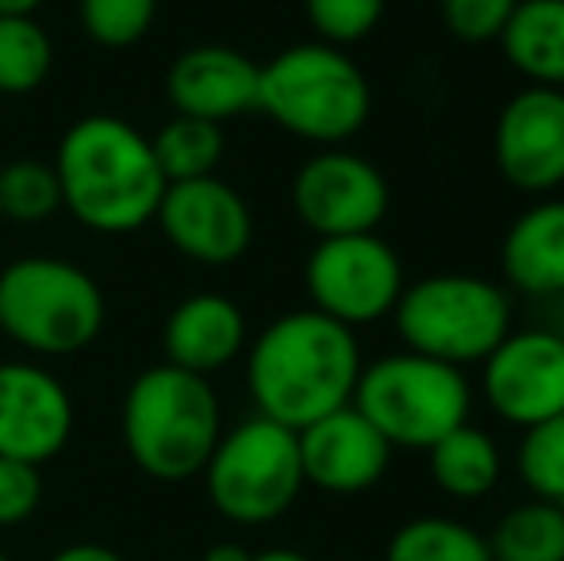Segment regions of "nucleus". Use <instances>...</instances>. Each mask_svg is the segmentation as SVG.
I'll return each mask as SVG.
<instances>
[{
  "instance_id": "9",
  "label": "nucleus",
  "mask_w": 564,
  "mask_h": 561,
  "mask_svg": "<svg viewBox=\"0 0 564 561\" xmlns=\"http://www.w3.org/2000/svg\"><path fill=\"white\" fill-rule=\"evenodd\" d=\"M312 308L341 327H369L395 312L403 296V262L377 231L319 239L304 266Z\"/></svg>"
},
{
  "instance_id": "4",
  "label": "nucleus",
  "mask_w": 564,
  "mask_h": 561,
  "mask_svg": "<svg viewBox=\"0 0 564 561\" xmlns=\"http://www.w3.org/2000/svg\"><path fill=\"white\" fill-rule=\"evenodd\" d=\"M258 112L289 136L338 147L369 123L372 89L354 58L330 43H296L258 74Z\"/></svg>"
},
{
  "instance_id": "10",
  "label": "nucleus",
  "mask_w": 564,
  "mask_h": 561,
  "mask_svg": "<svg viewBox=\"0 0 564 561\" xmlns=\"http://www.w3.org/2000/svg\"><path fill=\"white\" fill-rule=\"evenodd\" d=\"M292 208L319 239L369 235L388 216V181L369 158L323 150L292 177Z\"/></svg>"
},
{
  "instance_id": "17",
  "label": "nucleus",
  "mask_w": 564,
  "mask_h": 561,
  "mask_svg": "<svg viewBox=\"0 0 564 561\" xmlns=\"http://www.w3.org/2000/svg\"><path fill=\"white\" fill-rule=\"evenodd\" d=\"M165 362L185 374L212 377L246 346V315L224 292H193L165 320Z\"/></svg>"
},
{
  "instance_id": "15",
  "label": "nucleus",
  "mask_w": 564,
  "mask_h": 561,
  "mask_svg": "<svg viewBox=\"0 0 564 561\" xmlns=\"http://www.w3.org/2000/svg\"><path fill=\"white\" fill-rule=\"evenodd\" d=\"M304 485L330 496H357L380 485L392 465V446L354 404L323 416L296 431Z\"/></svg>"
},
{
  "instance_id": "19",
  "label": "nucleus",
  "mask_w": 564,
  "mask_h": 561,
  "mask_svg": "<svg viewBox=\"0 0 564 561\" xmlns=\"http://www.w3.org/2000/svg\"><path fill=\"white\" fill-rule=\"evenodd\" d=\"M496 43L527 82L564 89V0H519Z\"/></svg>"
},
{
  "instance_id": "25",
  "label": "nucleus",
  "mask_w": 564,
  "mask_h": 561,
  "mask_svg": "<svg viewBox=\"0 0 564 561\" xmlns=\"http://www.w3.org/2000/svg\"><path fill=\"white\" fill-rule=\"evenodd\" d=\"M62 208V185L54 162L20 158L0 170V216L15 224H43Z\"/></svg>"
},
{
  "instance_id": "18",
  "label": "nucleus",
  "mask_w": 564,
  "mask_h": 561,
  "mask_svg": "<svg viewBox=\"0 0 564 561\" xmlns=\"http://www.w3.org/2000/svg\"><path fill=\"white\" fill-rule=\"evenodd\" d=\"M499 270L514 292L530 300L564 296V201L542 196L530 204L499 242Z\"/></svg>"
},
{
  "instance_id": "26",
  "label": "nucleus",
  "mask_w": 564,
  "mask_h": 561,
  "mask_svg": "<svg viewBox=\"0 0 564 561\" xmlns=\"http://www.w3.org/2000/svg\"><path fill=\"white\" fill-rule=\"evenodd\" d=\"M514 462H519V477L534 493V500L564 508V412L538 427H527Z\"/></svg>"
},
{
  "instance_id": "32",
  "label": "nucleus",
  "mask_w": 564,
  "mask_h": 561,
  "mask_svg": "<svg viewBox=\"0 0 564 561\" xmlns=\"http://www.w3.org/2000/svg\"><path fill=\"white\" fill-rule=\"evenodd\" d=\"M204 561H253V554L238 542H216V547L204 554Z\"/></svg>"
},
{
  "instance_id": "6",
  "label": "nucleus",
  "mask_w": 564,
  "mask_h": 561,
  "mask_svg": "<svg viewBox=\"0 0 564 561\" xmlns=\"http://www.w3.org/2000/svg\"><path fill=\"white\" fill-rule=\"evenodd\" d=\"M403 350L465 369L484 362L511 335V296L503 284L476 273H431L403 284L392 312Z\"/></svg>"
},
{
  "instance_id": "20",
  "label": "nucleus",
  "mask_w": 564,
  "mask_h": 561,
  "mask_svg": "<svg viewBox=\"0 0 564 561\" xmlns=\"http://www.w3.org/2000/svg\"><path fill=\"white\" fill-rule=\"evenodd\" d=\"M426 454H431V481L449 500H480L503 477V454L496 439L473 423H460Z\"/></svg>"
},
{
  "instance_id": "5",
  "label": "nucleus",
  "mask_w": 564,
  "mask_h": 561,
  "mask_svg": "<svg viewBox=\"0 0 564 561\" xmlns=\"http://www.w3.org/2000/svg\"><path fill=\"white\" fill-rule=\"evenodd\" d=\"M349 404L365 416L392 450H431L468 423L473 385L465 369L415 350L380 354L361 366Z\"/></svg>"
},
{
  "instance_id": "12",
  "label": "nucleus",
  "mask_w": 564,
  "mask_h": 561,
  "mask_svg": "<svg viewBox=\"0 0 564 561\" xmlns=\"http://www.w3.org/2000/svg\"><path fill=\"white\" fill-rule=\"evenodd\" d=\"M158 224L173 250L200 266H230L250 250L253 242V212L238 188L227 181L196 177L165 185L158 204Z\"/></svg>"
},
{
  "instance_id": "1",
  "label": "nucleus",
  "mask_w": 564,
  "mask_h": 561,
  "mask_svg": "<svg viewBox=\"0 0 564 561\" xmlns=\"http://www.w3.org/2000/svg\"><path fill=\"white\" fill-rule=\"evenodd\" d=\"M361 346L338 320L304 308L273 320L250 346L246 385L265 420L304 431L354 400Z\"/></svg>"
},
{
  "instance_id": "27",
  "label": "nucleus",
  "mask_w": 564,
  "mask_h": 561,
  "mask_svg": "<svg viewBox=\"0 0 564 561\" xmlns=\"http://www.w3.org/2000/svg\"><path fill=\"white\" fill-rule=\"evenodd\" d=\"M77 12L93 43L123 51L147 39V31L154 28L158 0H77Z\"/></svg>"
},
{
  "instance_id": "16",
  "label": "nucleus",
  "mask_w": 564,
  "mask_h": 561,
  "mask_svg": "<svg viewBox=\"0 0 564 561\" xmlns=\"http://www.w3.org/2000/svg\"><path fill=\"white\" fill-rule=\"evenodd\" d=\"M258 74L261 66L246 58L242 51L204 43L177 54L165 89H170L177 116H193V120H208L224 128V120L258 108Z\"/></svg>"
},
{
  "instance_id": "29",
  "label": "nucleus",
  "mask_w": 564,
  "mask_h": 561,
  "mask_svg": "<svg viewBox=\"0 0 564 561\" xmlns=\"http://www.w3.org/2000/svg\"><path fill=\"white\" fill-rule=\"evenodd\" d=\"M519 0H442V20L465 43H496Z\"/></svg>"
},
{
  "instance_id": "11",
  "label": "nucleus",
  "mask_w": 564,
  "mask_h": 561,
  "mask_svg": "<svg viewBox=\"0 0 564 561\" xmlns=\"http://www.w3.org/2000/svg\"><path fill=\"white\" fill-rule=\"evenodd\" d=\"M480 366L484 400L503 423L527 431L564 412V335L557 331H511Z\"/></svg>"
},
{
  "instance_id": "22",
  "label": "nucleus",
  "mask_w": 564,
  "mask_h": 561,
  "mask_svg": "<svg viewBox=\"0 0 564 561\" xmlns=\"http://www.w3.org/2000/svg\"><path fill=\"white\" fill-rule=\"evenodd\" d=\"M384 561H491L488 539L449 516L408 519L388 539Z\"/></svg>"
},
{
  "instance_id": "36",
  "label": "nucleus",
  "mask_w": 564,
  "mask_h": 561,
  "mask_svg": "<svg viewBox=\"0 0 564 561\" xmlns=\"http://www.w3.org/2000/svg\"><path fill=\"white\" fill-rule=\"evenodd\" d=\"M0 335H4V331H0Z\"/></svg>"
},
{
  "instance_id": "13",
  "label": "nucleus",
  "mask_w": 564,
  "mask_h": 561,
  "mask_svg": "<svg viewBox=\"0 0 564 561\" xmlns=\"http://www.w3.org/2000/svg\"><path fill=\"white\" fill-rule=\"evenodd\" d=\"M499 177L530 196H550L564 185V89L514 93L499 108L491 136Z\"/></svg>"
},
{
  "instance_id": "3",
  "label": "nucleus",
  "mask_w": 564,
  "mask_h": 561,
  "mask_svg": "<svg viewBox=\"0 0 564 561\" xmlns=\"http://www.w3.org/2000/svg\"><path fill=\"white\" fill-rule=\"evenodd\" d=\"M224 434V408L208 377L177 366H150L123 397V442L131 462L154 481L204 473Z\"/></svg>"
},
{
  "instance_id": "24",
  "label": "nucleus",
  "mask_w": 564,
  "mask_h": 561,
  "mask_svg": "<svg viewBox=\"0 0 564 561\" xmlns=\"http://www.w3.org/2000/svg\"><path fill=\"white\" fill-rule=\"evenodd\" d=\"M54 66L51 35L35 15H0V93L28 97Z\"/></svg>"
},
{
  "instance_id": "21",
  "label": "nucleus",
  "mask_w": 564,
  "mask_h": 561,
  "mask_svg": "<svg viewBox=\"0 0 564 561\" xmlns=\"http://www.w3.org/2000/svg\"><path fill=\"white\" fill-rule=\"evenodd\" d=\"M491 561H564V508L530 500L511 508L488 535Z\"/></svg>"
},
{
  "instance_id": "7",
  "label": "nucleus",
  "mask_w": 564,
  "mask_h": 561,
  "mask_svg": "<svg viewBox=\"0 0 564 561\" xmlns=\"http://www.w3.org/2000/svg\"><path fill=\"white\" fill-rule=\"evenodd\" d=\"M0 331L46 358L77 354L105 331V292L66 258H20L0 270Z\"/></svg>"
},
{
  "instance_id": "34",
  "label": "nucleus",
  "mask_w": 564,
  "mask_h": 561,
  "mask_svg": "<svg viewBox=\"0 0 564 561\" xmlns=\"http://www.w3.org/2000/svg\"><path fill=\"white\" fill-rule=\"evenodd\" d=\"M253 561H312V558L300 554V550H289V547H273V550H261V554H253Z\"/></svg>"
},
{
  "instance_id": "33",
  "label": "nucleus",
  "mask_w": 564,
  "mask_h": 561,
  "mask_svg": "<svg viewBox=\"0 0 564 561\" xmlns=\"http://www.w3.org/2000/svg\"><path fill=\"white\" fill-rule=\"evenodd\" d=\"M46 0H0V15H35Z\"/></svg>"
},
{
  "instance_id": "30",
  "label": "nucleus",
  "mask_w": 564,
  "mask_h": 561,
  "mask_svg": "<svg viewBox=\"0 0 564 561\" xmlns=\"http://www.w3.org/2000/svg\"><path fill=\"white\" fill-rule=\"evenodd\" d=\"M43 504V473L39 465L0 457V527H15L31 519Z\"/></svg>"
},
{
  "instance_id": "14",
  "label": "nucleus",
  "mask_w": 564,
  "mask_h": 561,
  "mask_svg": "<svg viewBox=\"0 0 564 561\" xmlns=\"http://www.w3.org/2000/svg\"><path fill=\"white\" fill-rule=\"evenodd\" d=\"M74 434V400L54 374L23 362L0 366V457L43 465Z\"/></svg>"
},
{
  "instance_id": "8",
  "label": "nucleus",
  "mask_w": 564,
  "mask_h": 561,
  "mask_svg": "<svg viewBox=\"0 0 564 561\" xmlns=\"http://www.w3.org/2000/svg\"><path fill=\"white\" fill-rule=\"evenodd\" d=\"M200 477L212 508L230 524H273L304 493L296 431L265 416H250L227 434H219Z\"/></svg>"
},
{
  "instance_id": "35",
  "label": "nucleus",
  "mask_w": 564,
  "mask_h": 561,
  "mask_svg": "<svg viewBox=\"0 0 564 561\" xmlns=\"http://www.w3.org/2000/svg\"><path fill=\"white\" fill-rule=\"evenodd\" d=\"M0 561H8V554H4V550H0Z\"/></svg>"
},
{
  "instance_id": "31",
  "label": "nucleus",
  "mask_w": 564,
  "mask_h": 561,
  "mask_svg": "<svg viewBox=\"0 0 564 561\" xmlns=\"http://www.w3.org/2000/svg\"><path fill=\"white\" fill-rule=\"evenodd\" d=\"M51 561H123L112 547H100V542H74V547H62Z\"/></svg>"
},
{
  "instance_id": "23",
  "label": "nucleus",
  "mask_w": 564,
  "mask_h": 561,
  "mask_svg": "<svg viewBox=\"0 0 564 561\" xmlns=\"http://www.w3.org/2000/svg\"><path fill=\"white\" fill-rule=\"evenodd\" d=\"M224 147H227L224 128L208 120H193V116H173V120L150 139V150H154L165 185H173V181L212 177L219 158H224Z\"/></svg>"
},
{
  "instance_id": "28",
  "label": "nucleus",
  "mask_w": 564,
  "mask_h": 561,
  "mask_svg": "<svg viewBox=\"0 0 564 561\" xmlns=\"http://www.w3.org/2000/svg\"><path fill=\"white\" fill-rule=\"evenodd\" d=\"M388 0H304L307 23L315 28L319 43L349 46L372 35L380 20H384Z\"/></svg>"
},
{
  "instance_id": "2",
  "label": "nucleus",
  "mask_w": 564,
  "mask_h": 561,
  "mask_svg": "<svg viewBox=\"0 0 564 561\" xmlns=\"http://www.w3.org/2000/svg\"><path fill=\"white\" fill-rule=\"evenodd\" d=\"M62 208L100 235H127L158 216L165 177L150 139L119 116H85L54 154Z\"/></svg>"
}]
</instances>
